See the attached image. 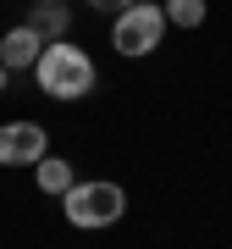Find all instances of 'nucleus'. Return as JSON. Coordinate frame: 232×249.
<instances>
[{
	"label": "nucleus",
	"instance_id": "1",
	"mask_svg": "<svg viewBox=\"0 0 232 249\" xmlns=\"http://www.w3.org/2000/svg\"><path fill=\"white\" fill-rule=\"evenodd\" d=\"M33 83H39L50 100H83V94L99 83V72H94V55L83 50V45H72V39H50L45 55L33 61Z\"/></svg>",
	"mask_w": 232,
	"mask_h": 249
},
{
	"label": "nucleus",
	"instance_id": "2",
	"mask_svg": "<svg viewBox=\"0 0 232 249\" xmlns=\"http://www.w3.org/2000/svg\"><path fill=\"white\" fill-rule=\"evenodd\" d=\"M61 199H66V222L83 227V232H94V227H116V222L127 216V194H122V183H105V178H83V183H72Z\"/></svg>",
	"mask_w": 232,
	"mask_h": 249
},
{
	"label": "nucleus",
	"instance_id": "3",
	"mask_svg": "<svg viewBox=\"0 0 232 249\" xmlns=\"http://www.w3.org/2000/svg\"><path fill=\"white\" fill-rule=\"evenodd\" d=\"M166 6H155V0H138V6H127L122 17H111V50L116 55H149V50H161V39H166Z\"/></svg>",
	"mask_w": 232,
	"mask_h": 249
},
{
	"label": "nucleus",
	"instance_id": "4",
	"mask_svg": "<svg viewBox=\"0 0 232 249\" xmlns=\"http://www.w3.org/2000/svg\"><path fill=\"white\" fill-rule=\"evenodd\" d=\"M50 155V133L39 122H0V166H39Z\"/></svg>",
	"mask_w": 232,
	"mask_h": 249
},
{
	"label": "nucleus",
	"instance_id": "5",
	"mask_svg": "<svg viewBox=\"0 0 232 249\" xmlns=\"http://www.w3.org/2000/svg\"><path fill=\"white\" fill-rule=\"evenodd\" d=\"M45 55V39L33 34V28H11L6 39H0V61H6V72H33V61Z\"/></svg>",
	"mask_w": 232,
	"mask_h": 249
},
{
	"label": "nucleus",
	"instance_id": "6",
	"mask_svg": "<svg viewBox=\"0 0 232 249\" xmlns=\"http://www.w3.org/2000/svg\"><path fill=\"white\" fill-rule=\"evenodd\" d=\"M28 28L50 45V39H66L72 34V17L61 11V0H55V6H33V11H28Z\"/></svg>",
	"mask_w": 232,
	"mask_h": 249
},
{
	"label": "nucleus",
	"instance_id": "7",
	"mask_svg": "<svg viewBox=\"0 0 232 249\" xmlns=\"http://www.w3.org/2000/svg\"><path fill=\"white\" fill-rule=\"evenodd\" d=\"M33 178H39L45 194H66V188L78 183V178H72V160H61V155H45V160L33 166Z\"/></svg>",
	"mask_w": 232,
	"mask_h": 249
},
{
	"label": "nucleus",
	"instance_id": "8",
	"mask_svg": "<svg viewBox=\"0 0 232 249\" xmlns=\"http://www.w3.org/2000/svg\"><path fill=\"white\" fill-rule=\"evenodd\" d=\"M171 28H205V0H166Z\"/></svg>",
	"mask_w": 232,
	"mask_h": 249
},
{
	"label": "nucleus",
	"instance_id": "9",
	"mask_svg": "<svg viewBox=\"0 0 232 249\" xmlns=\"http://www.w3.org/2000/svg\"><path fill=\"white\" fill-rule=\"evenodd\" d=\"M127 6H138V0H89V11H99V17H122Z\"/></svg>",
	"mask_w": 232,
	"mask_h": 249
},
{
	"label": "nucleus",
	"instance_id": "10",
	"mask_svg": "<svg viewBox=\"0 0 232 249\" xmlns=\"http://www.w3.org/2000/svg\"><path fill=\"white\" fill-rule=\"evenodd\" d=\"M0 89H6V61H0Z\"/></svg>",
	"mask_w": 232,
	"mask_h": 249
},
{
	"label": "nucleus",
	"instance_id": "11",
	"mask_svg": "<svg viewBox=\"0 0 232 249\" xmlns=\"http://www.w3.org/2000/svg\"><path fill=\"white\" fill-rule=\"evenodd\" d=\"M33 6H55V0H33Z\"/></svg>",
	"mask_w": 232,
	"mask_h": 249
}]
</instances>
